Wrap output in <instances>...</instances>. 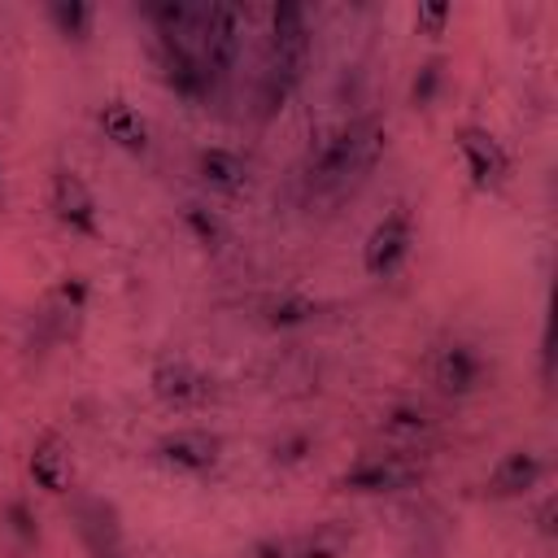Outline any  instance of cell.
Here are the masks:
<instances>
[{
	"instance_id": "1",
	"label": "cell",
	"mask_w": 558,
	"mask_h": 558,
	"mask_svg": "<svg viewBox=\"0 0 558 558\" xmlns=\"http://www.w3.org/2000/svg\"><path fill=\"white\" fill-rule=\"evenodd\" d=\"M388 153V122L366 113V118H349V122H336L331 131H323L310 153H305V166H301V179L310 187V196H323V192H344L349 183L366 179L379 157Z\"/></svg>"
},
{
	"instance_id": "2",
	"label": "cell",
	"mask_w": 558,
	"mask_h": 558,
	"mask_svg": "<svg viewBox=\"0 0 558 558\" xmlns=\"http://www.w3.org/2000/svg\"><path fill=\"white\" fill-rule=\"evenodd\" d=\"M266 17H270V31H266V65L257 83V105H262V118H275L310 70L314 17L301 0H279L270 4Z\"/></svg>"
},
{
	"instance_id": "3",
	"label": "cell",
	"mask_w": 558,
	"mask_h": 558,
	"mask_svg": "<svg viewBox=\"0 0 558 558\" xmlns=\"http://www.w3.org/2000/svg\"><path fill=\"white\" fill-rule=\"evenodd\" d=\"M48 209L52 218L70 231V235H83V240H100V201L92 192V183L74 170V166H52V179H48Z\"/></svg>"
},
{
	"instance_id": "4",
	"label": "cell",
	"mask_w": 558,
	"mask_h": 558,
	"mask_svg": "<svg viewBox=\"0 0 558 558\" xmlns=\"http://www.w3.org/2000/svg\"><path fill=\"white\" fill-rule=\"evenodd\" d=\"M148 392L166 405V410H205L209 401H214V392H218V379L205 371V366H196L192 357H161V362H153V371H148Z\"/></svg>"
},
{
	"instance_id": "5",
	"label": "cell",
	"mask_w": 558,
	"mask_h": 558,
	"mask_svg": "<svg viewBox=\"0 0 558 558\" xmlns=\"http://www.w3.org/2000/svg\"><path fill=\"white\" fill-rule=\"evenodd\" d=\"M423 480L418 458L410 453H366L353 466H344L336 475L340 493H357V497H384V493H405Z\"/></svg>"
},
{
	"instance_id": "6",
	"label": "cell",
	"mask_w": 558,
	"mask_h": 558,
	"mask_svg": "<svg viewBox=\"0 0 558 558\" xmlns=\"http://www.w3.org/2000/svg\"><path fill=\"white\" fill-rule=\"evenodd\" d=\"M410 248H414V214L410 205H392L362 240V270L371 279H388L405 266Z\"/></svg>"
},
{
	"instance_id": "7",
	"label": "cell",
	"mask_w": 558,
	"mask_h": 558,
	"mask_svg": "<svg viewBox=\"0 0 558 558\" xmlns=\"http://www.w3.org/2000/svg\"><path fill=\"white\" fill-rule=\"evenodd\" d=\"M70 519L78 527V541H83V554L87 558H126L122 519H118V506L109 497H96V493L74 488L70 493Z\"/></svg>"
},
{
	"instance_id": "8",
	"label": "cell",
	"mask_w": 558,
	"mask_h": 558,
	"mask_svg": "<svg viewBox=\"0 0 558 558\" xmlns=\"http://www.w3.org/2000/svg\"><path fill=\"white\" fill-rule=\"evenodd\" d=\"M453 148H458V157H462V170H466L471 187H480V192L506 187V179H510V153H506V144H501L488 126L462 122V126L453 131Z\"/></svg>"
},
{
	"instance_id": "9",
	"label": "cell",
	"mask_w": 558,
	"mask_h": 558,
	"mask_svg": "<svg viewBox=\"0 0 558 558\" xmlns=\"http://www.w3.org/2000/svg\"><path fill=\"white\" fill-rule=\"evenodd\" d=\"M353 532L340 519L314 523V527H296V532H275L253 541V558H340L349 549Z\"/></svg>"
},
{
	"instance_id": "10",
	"label": "cell",
	"mask_w": 558,
	"mask_h": 558,
	"mask_svg": "<svg viewBox=\"0 0 558 558\" xmlns=\"http://www.w3.org/2000/svg\"><path fill=\"white\" fill-rule=\"evenodd\" d=\"M153 458L170 471H183V475H205L222 462V436L209 432V427H174L166 436H157L153 445Z\"/></svg>"
},
{
	"instance_id": "11",
	"label": "cell",
	"mask_w": 558,
	"mask_h": 558,
	"mask_svg": "<svg viewBox=\"0 0 558 558\" xmlns=\"http://www.w3.org/2000/svg\"><path fill=\"white\" fill-rule=\"evenodd\" d=\"M427 375H432L436 392H445V397H471V392L484 388L488 362H484V353H480L475 344H466V340H449V344H440V349L432 353Z\"/></svg>"
},
{
	"instance_id": "12",
	"label": "cell",
	"mask_w": 558,
	"mask_h": 558,
	"mask_svg": "<svg viewBox=\"0 0 558 558\" xmlns=\"http://www.w3.org/2000/svg\"><path fill=\"white\" fill-rule=\"evenodd\" d=\"M244 31H248V13L240 4H209V22H205V44H201V61L214 78L231 74L244 48Z\"/></svg>"
},
{
	"instance_id": "13",
	"label": "cell",
	"mask_w": 558,
	"mask_h": 558,
	"mask_svg": "<svg viewBox=\"0 0 558 558\" xmlns=\"http://www.w3.org/2000/svg\"><path fill=\"white\" fill-rule=\"evenodd\" d=\"M26 475L48 497L74 493V449H70V440L61 432H52V427L39 432L35 445H31V453H26Z\"/></svg>"
},
{
	"instance_id": "14",
	"label": "cell",
	"mask_w": 558,
	"mask_h": 558,
	"mask_svg": "<svg viewBox=\"0 0 558 558\" xmlns=\"http://www.w3.org/2000/svg\"><path fill=\"white\" fill-rule=\"evenodd\" d=\"M192 170H196V179H201L205 187H214V192H222V196H235V192H244V187L253 183V161H248L240 148H227V144H205V148H196Z\"/></svg>"
},
{
	"instance_id": "15",
	"label": "cell",
	"mask_w": 558,
	"mask_h": 558,
	"mask_svg": "<svg viewBox=\"0 0 558 558\" xmlns=\"http://www.w3.org/2000/svg\"><path fill=\"white\" fill-rule=\"evenodd\" d=\"M87 301H92V283L83 275H61L48 292V305L39 314L44 327H52V340H70L87 314Z\"/></svg>"
},
{
	"instance_id": "16",
	"label": "cell",
	"mask_w": 558,
	"mask_h": 558,
	"mask_svg": "<svg viewBox=\"0 0 558 558\" xmlns=\"http://www.w3.org/2000/svg\"><path fill=\"white\" fill-rule=\"evenodd\" d=\"M153 48H157V70H161V78H166V87H170L174 96H183V100H205V96L214 92V74H209L192 52H183V48H174V44H161V39H153Z\"/></svg>"
},
{
	"instance_id": "17",
	"label": "cell",
	"mask_w": 558,
	"mask_h": 558,
	"mask_svg": "<svg viewBox=\"0 0 558 558\" xmlns=\"http://www.w3.org/2000/svg\"><path fill=\"white\" fill-rule=\"evenodd\" d=\"M96 126H100V135H105L113 148H122V153H131V157L148 153V144H153L148 118H144L135 105H126V100H105V105L96 109Z\"/></svg>"
},
{
	"instance_id": "18",
	"label": "cell",
	"mask_w": 558,
	"mask_h": 558,
	"mask_svg": "<svg viewBox=\"0 0 558 558\" xmlns=\"http://www.w3.org/2000/svg\"><path fill=\"white\" fill-rule=\"evenodd\" d=\"M545 475V458L536 449H510L501 453V462L488 471L484 493L488 497H523L527 488H536Z\"/></svg>"
},
{
	"instance_id": "19",
	"label": "cell",
	"mask_w": 558,
	"mask_h": 558,
	"mask_svg": "<svg viewBox=\"0 0 558 558\" xmlns=\"http://www.w3.org/2000/svg\"><path fill=\"white\" fill-rule=\"evenodd\" d=\"M379 436H388L392 445H401V449H410V445H418V440H427L432 436V427H436V418L423 410V405H414V401H397V405H388L384 414H379Z\"/></svg>"
},
{
	"instance_id": "20",
	"label": "cell",
	"mask_w": 558,
	"mask_h": 558,
	"mask_svg": "<svg viewBox=\"0 0 558 558\" xmlns=\"http://www.w3.org/2000/svg\"><path fill=\"white\" fill-rule=\"evenodd\" d=\"M179 222H183V231L192 235V244H196L201 253H222V248H227V240H231L227 218H222L218 209L201 205V201H187V205L179 209Z\"/></svg>"
},
{
	"instance_id": "21",
	"label": "cell",
	"mask_w": 558,
	"mask_h": 558,
	"mask_svg": "<svg viewBox=\"0 0 558 558\" xmlns=\"http://www.w3.org/2000/svg\"><path fill=\"white\" fill-rule=\"evenodd\" d=\"M318 314H323V301L310 296V292H296V288H288V292H279V296H270V301L262 305V323L275 327V331L305 327V323H314Z\"/></svg>"
},
{
	"instance_id": "22",
	"label": "cell",
	"mask_w": 558,
	"mask_h": 558,
	"mask_svg": "<svg viewBox=\"0 0 558 558\" xmlns=\"http://www.w3.org/2000/svg\"><path fill=\"white\" fill-rule=\"evenodd\" d=\"M44 17L65 44H87L96 31V4H87V0H48Z\"/></svg>"
},
{
	"instance_id": "23",
	"label": "cell",
	"mask_w": 558,
	"mask_h": 558,
	"mask_svg": "<svg viewBox=\"0 0 558 558\" xmlns=\"http://www.w3.org/2000/svg\"><path fill=\"white\" fill-rule=\"evenodd\" d=\"M440 87H445V57H427L414 70V78H410V105L414 109H432L436 96H440Z\"/></svg>"
},
{
	"instance_id": "24",
	"label": "cell",
	"mask_w": 558,
	"mask_h": 558,
	"mask_svg": "<svg viewBox=\"0 0 558 558\" xmlns=\"http://www.w3.org/2000/svg\"><path fill=\"white\" fill-rule=\"evenodd\" d=\"M449 22H453V4L449 0H418V9H414L418 35H445Z\"/></svg>"
},
{
	"instance_id": "25",
	"label": "cell",
	"mask_w": 558,
	"mask_h": 558,
	"mask_svg": "<svg viewBox=\"0 0 558 558\" xmlns=\"http://www.w3.org/2000/svg\"><path fill=\"white\" fill-rule=\"evenodd\" d=\"M305 453H314V440L305 432H288V436H279L270 445V462L275 466H296V462H305Z\"/></svg>"
},
{
	"instance_id": "26",
	"label": "cell",
	"mask_w": 558,
	"mask_h": 558,
	"mask_svg": "<svg viewBox=\"0 0 558 558\" xmlns=\"http://www.w3.org/2000/svg\"><path fill=\"white\" fill-rule=\"evenodd\" d=\"M4 519H9V532H13L22 545H39V523H35V514H31V506H26L22 497H13V501L4 506Z\"/></svg>"
},
{
	"instance_id": "27",
	"label": "cell",
	"mask_w": 558,
	"mask_h": 558,
	"mask_svg": "<svg viewBox=\"0 0 558 558\" xmlns=\"http://www.w3.org/2000/svg\"><path fill=\"white\" fill-rule=\"evenodd\" d=\"M0 209H4V161H0Z\"/></svg>"
}]
</instances>
